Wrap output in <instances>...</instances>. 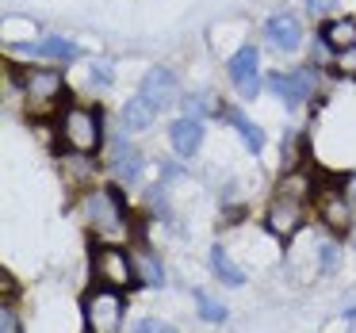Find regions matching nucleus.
<instances>
[{
	"label": "nucleus",
	"mask_w": 356,
	"mask_h": 333,
	"mask_svg": "<svg viewBox=\"0 0 356 333\" xmlns=\"http://www.w3.org/2000/svg\"><path fill=\"white\" fill-rule=\"evenodd\" d=\"M58 138L73 154H96L104 146V111L85 108V104H70L58 115Z\"/></svg>",
	"instance_id": "1"
},
{
	"label": "nucleus",
	"mask_w": 356,
	"mask_h": 333,
	"mask_svg": "<svg viewBox=\"0 0 356 333\" xmlns=\"http://www.w3.org/2000/svg\"><path fill=\"white\" fill-rule=\"evenodd\" d=\"M348 333H356V318H353V325H348Z\"/></svg>",
	"instance_id": "29"
},
{
	"label": "nucleus",
	"mask_w": 356,
	"mask_h": 333,
	"mask_svg": "<svg viewBox=\"0 0 356 333\" xmlns=\"http://www.w3.org/2000/svg\"><path fill=\"white\" fill-rule=\"evenodd\" d=\"M134 333H177L169 322H161V318H142L138 325H134Z\"/></svg>",
	"instance_id": "22"
},
{
	"label": "nucleus",
	"mask_w": 356,
	"mask_h": 333,
	"mask_svg": "<svg viewBox=\"0 0 356 333\" xmlns=\"http://www.w3.org/2000/svg\"><path fill=\"white\" fill-rule=\"evenodd\" d=\"M341 0H307V12L310 16H330V12H337Z\"/></svg>",
	"instance_id": "24"
},
{
	"label": "nucleus",
	"mask_w": 356,
	"mask_h": 333,
	"mask_svg": "<svg viewBox=\"0 0 356 333\" xmlns=\"http://www.w3.org/2000/svg\"><path fill=\"white\" fill-rule=\"evenodd\" d=\"M264 39H268V47H276L280 54H291V50H299L302 42V24L295 12H276V16L264 24Z\"/></svg>",
	"instance_id": "11"
},
{
	"label": "nucleus",
	"mask_w": 356,
	"mask_h": 333,
	"mask_svg": "<svg viewBox=\"0 0 356 333\" xmlns=\"http://www.w3.org/2000/svg\"><path fill=\"white\" fill-rule=\"evenodd\" d=\"M195 307H200L203 322H226V307H218L207 291H195Z\"/></svg>",
	"instance_id": "21"
},
{
	"label": "nucleus",
	"mask_w": 356,
	"mask_h": 333,
	"mask_svg": "<svg viewBox=\"0 0 356 333\" xmlns=\"http://www.w3.org/2000/svg\"><path fill=\"white\" fill-rule=\"evenodd\" d=\"M138 92L146 96V100L154 104L157 111L172 108V104H177V96H180L177 73H172V70H165V65H154V70H146V77H142Z\"/></svg>",
	"instance_id": "8"
},
{
	"label": "nucleus",
	"mask_w": 356,
	"mask_h": 333,
	"mask_svg": "<svg viewBox=\"0 0 356 333\" xmlns=\"http://www.w3.org/2000/svg\"><path fill=\"white\" fill-rule=\"evenodd\" d=\"M318 218H322L333 234H348V230H353V203L345 200L341 184L337 188H325V192L318 195Z\"/></svg>",
	"instance_id": "10"
},
{
	"label": "nucleus",
	"mask_w": 356,
	"mask_h": 333,
	"mask_svg": "<svg viewBox=\"0 0 356 333\" xmlns=\"http://www.w3.org/2000/svg\"><path fill=\"white\" fill-rule=\"evenodd\" d=\"M302 222H307V203L302 200L276 195V200L268 203V211H264V230H268L272 238H280V241L295 238V234L302 230Z\"/></svg>",
	"instance_id": "5"
},
{
	"label": "nucleus",
	"mask_w": 356,
	"mask_h": 333,
	"mask_svg": "<svg viewBox=\"0 0 356 333\" xmlns=\"http://www.w3.org/2000/svg\"><path fill=\"white\" fill-rule=\"evenodd\" d=\"M81 314H85V333H119L123 325V291L119 287H92L81 302Z\"/></svg>",
	"instance_id": "2"
},
{
	"label": "nucleus",
	"mask_w": 356,
	"mask_h": 333,
	"mask_svg": "<svg viewBox=\"0 0 356 333\" xmlns=\"http://www.w3.org/2000/svg\"><path fill=\"white\" fill-rule=\"evenodd\" d=\"M211 268H215V276L222 279L226 287H241V284H245V272L230 261L226 245H211Z\"/></svg>",
	"instance_id": "18"
},
{
	"label": "nucleus",
	"mask_w": 356,
	"mask_h": 333,
	"mask_svg": "<svg viewBox=\"0 0 356 333\" xmlns=\"http://www.w3.org/2000/svg\"><path fill=\"white\" fill-rule=\"evenodd\" d=\"M169 142H172V149H177L180 157H192L195 149L203 146V119H192V115L172 119L169 123Z\"/></svg>",
	"instance_id": "12"
},
{
	"label": "nucleus",
	"mask_w": 356,
	"mask_h": 333,
	"mask_svg": "<svg viewBox=\"0 0 356 333\" xmlns=\"http://www.w3.org/2000/svg\"><path fill=\"white\" fill-rule=\"evenodd\" d=\"M62 88H65V81H62V73L58 70H27V73H19V92H27V100L31 104H50V100H58L62 96Z\"/></svg>",
	"instance_id": "9"
},
{
	"label": "nucleus",
	"mask_w": 356,
	"mask_h": 333,
	"mask_svg": "<svg viewBox=\"0 0 356 333\" xmlns=\"http://www.w3.org/2000/svg\"><path fill=\"white\" fill-rule=\"evenodd\" d=\"M318 42L330 50H348L356 47V19H330L318 27Z\"/></svg>",
	"instance_id": "16"
},
{
	"label": "nucleus",
	"mask_w": 356,
	"mask_h": 333,
	"mask_svg": "<svg viewBox=\"0 0 356 333\" xmlns=\"http://www.w3.org/2000/svg\"><path fill=\"white\" fill-rule=\"evenodd\" d=\"M341 192H345V200L356 207V172H348V177L341 180Z\"/></svg>",
	"instance_id": "28"
},
{
	"label": "nucleus",
	"mask_w": 356,
	"mask_h": 333,
	"mask_svg": "<svg viewBox=\"0 0 356 333\" xmlns=\"http://www.w3.org/2000/svg\"><path fill=\"white\" fill-rule=\"evenodd\" d=\"M218 115H222L226 123H230L234 131L241 134V142H245V149H249V154H261V149H264V131H261V127H257L253 119L245 115V111L226 108V104H222V108H218Z\"/></svg>",
	"instance_id": "15"
},
{
	"label": "nucleus",
	"mask_w": 356,
	"mask_h": 333,
	"mask_svg": "<svg viewBox=\"0 0 356 333\" xmlns=\"http://www.w3.org/2000/svg\"><path fill=\"white\" fill-rule=\"evenodd\" d=\"M142 154L134 146H127V142H111V154H108V169L115 172L119 180H127V184H131V180H138L142 177Z\"/></svg>",
	"instance_id": "14"
},
{
	"label": "nucleus",
	"mask_w": 356,
	"mask_h": 333,
	"mask_svg": "<svg viewBox=\"0 0 356 333\" xmlns=\"http://www.w3.org/2000/svg\"><path fill=\"white\" fill-rule=\"evenodd\" d=\"M19 54H35V58H58V62H73L81 58V47L70 39H58V35H47V39H35V42H19Z\"/></svg>",
	"instance_id": "13"
},
{
	"label": "nucleus",
	"mask_w": 356,
	"mask_h": 333,
	"mask_svg": "<svg viewBox=\"0 0 356 333\" xmlns=\"http://www.w3.org/2000/svg\"><path fill=\"white\" fill-rule=\"evenodd\" d=\"M92 85H111V65L108 62H92Z\"/></svg>",
	"instance_id": "27"
},
{
	"label": "nucleus",
	"mask_w": 356,
	"mask_h": 333,
	"mask_svg": "<svg viewBox=\"0 0 356 333\" xmlns=\"http://www.w3.org/2000/svg\"><path fill=\"white\" fill-rule=\"evenodd\" d=\"M0 333H19V322H16V310L12 307H0Z\"/></svg>",
	"instance_id": "25"
},
{
	"label": "nucleus",
	"mask_w": 356,
	"mask_h": 333,
	"mask_svg": "<svg viewBox=\"0 0 356 333\" xmlns=\"http://www.w3.org/2000/svg\"><path fill=\"white\" fill-rule=\"evenodd\" d=\"M154 115H157V108L142 92L123 104V127L127 131H149V127H154Z\"/></svg>",
	"instance_id": "17"
},
{
	"label": "nucleus",
	"mask_w": 356,
	"mask_h": 333,
	"mask_svg": "<svg viewBox=\"0 0 356 333\" xmlns=\"http://www.w3.org/2000/svg\"><path fill=\"white\" fill-rule=\"evenodd\" d=\"M134 264H138V279H142V284H149V287H161L165 284V268H161V261H157L149 249H142V253L134 257Z\"/></svg>",
	"instance_id": "19"
},
{
	"label": "nucleus",
	"mask_w": 356,
	"mask_h": 333,
	"mask_svg": "<svg viewBox=\"0 0 356 333\" xmlns=\"http://www.w3.org/2000/svg\"><path fill=\"white\" fill-rule=\"evenodd\" d=\"M276 195H287V200H302V203H307L310 195H314V184H310L302 172H291V177L280 180V192Z\"/></svg>",
	"instance_id": "20"
},
{
	"label": "nucleus",
	"mask_w": 356,
	"mask_h": 333,
	"mask_svg": "<svg viewBox=\"0 0 356 333\" xmlns=\"http://www.w3.org/2000/svg\"><path fill=\"white\" fill-rule=\"evenodd\" d=\"M85 215L92 222V230L104 234V238L127 230V203L119 195V188H92L85 195Z\"/></svg>",
	"instance_id": "3"
},
{
	"label": "nucleus",
	"mask_w": 356,
	"mask_h": 333,
	"mask_svg": "<svg viewBox=\"0 0 356 333\" xmlns=\"http://www.w3.org/2000/svg\"><path fill=\"white\" fill-rule=\"evenodd\" d=\"M226 73H230V81H234L241 100H253V96L261 92V54H257L253 42H245V47L226 62Z\"/></svg>",
	"instance_id": "7"
},
{
	"label": "nucleus",
	"mask_w": 356,
	"mask_h": 333,
	"mask_svg": "<svg viewBox=\"0 0 356 333\" xmlns=\"http://www.w3.org/2000/svg\"><path fill=\"white\" fill-rule=\"evenodd\" d=\"M337 70L345 73V77H356V47L337 50Z\"/></svg>",
	"instance_id": "23"
},
{
	"label": "nucleus",
	"mask_w": 356,
	"mask_h": 333,
	"mask_svg": "<svg viewBox=\"0 0 356 333\" xmlns=\"http://www.w3.org/2000/svg\"><path fill=\"white\" fill-rule=\"evenodd\" d=\"M318 268H322V272L337 268V245H330V241H325V245H322V264H318Z\"/></svg>",
	"instance_id": "26"
},
{
	"label": "nucleus",
	"mask_w": 356,
	"mask_h": 333,
	"mask_svg": "<svg viewBox=\"0 0 356 333\" xmlns=\"http://www.w3.org/2000/svg\"><path fill=\"white\" fill-rule=\"evenodd\" d=\"M268 88L284 100V108H299L318 88V73L314 70H287V73L280 70V73H268Z\"/></svg>",
	"instance_id": "6"
},
{
	"label": "nucleus",
	"mask_w": 356,
	"mask_h": 333,
	"mask_svg": "<svg viewBox=\"0 0 356 333\" xmlns=\"http://www.w3.org/2000/svg\"><path fill=\"white\" fill-rule=\"evenodd\" d=\"M92 272L100 276V284L108 287H134L138 284V264L123 245H96L92 249Z\"/></svg>",
	"instance_id": "4"
}]
</instances>
